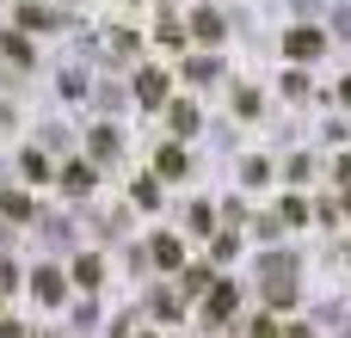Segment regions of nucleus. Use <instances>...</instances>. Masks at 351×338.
I'll return each instance as SVG.
<instances>
[{
	"label": "nucleus",
	"instance_id": "obj_1",
	"mask_svg": "<svg viewBox=\"0 0 351 338\" xmlns=\"http://www.w3.org/2000/svg\"><path fill=\"white\" fill-rule=\"evenodd\" d=\"M284 49H290V55H296V62H315V55H321V49H327V37H321V31H315V25H296V31H290V37H284Z\"/></svg>",
	"mask_w": 351,
	"mask_h": 338
},
{
	"label": "nucleus",
	"instance_id": "obj_2",
	"mask_svg": "<svg viewBox=\"0 0 351 338\" xmlns=\"http://www.w3.org/2000/svg\"><path fill=\"white\" fill-rule=\"evenodd\" d=\"M222 31H228V25H222L216 6H197V12H191V37H197V43H222Z\"/></svg>",
	"mask_w": 351,
	"mask_h": 338
},
{
	"label": "nucleus",
	"instance_id": "obj_3",
	"mask_svg": "<svg viewBox=\"0 0 351 338\" xmlns=\"http://www.w3.org/2000/svg\"><path fill=\"white\" fill-rule=\"evenodd\" d=\"M136 99H142V105H167V74H160V68H142V74H136Z\"/></svg>",
	"mask_w": 351,
	"mask_h": 338
},
{
	"label": "nucleus",
	"instance_id": "obj_4",
	"mask_svg": "<svg viewBox=\"0 0 351 338\" xmlns=\"http://www.w3.org/2000/svg\"><path fill=\"white\" fill-rule=\"evenodd\" d=\"M167 123H173V135H191L197 129V105L191 99H167Z\"/></svg>",
	"mask_w": 351,
	"mask_h": 338
},
{
	"label": "nucleus",
	"instance_id": "obj_5",
	"mask_svg": "<svg viewBox=\"0 0 351 338\" xmlns=\"http://www.w3.org/2000/svg\"><path fill=\"white\" fill-rule=\"evenodd\" d=\"M93 179H99V172H93L86 160H68V166H62V191H74V197H80V191H93Z\"/></svg>",
	"mask_w": 351,
	"mask_h": 338
},
{
	"label": "nucleus",
	"instance_id": "obj_6",
	"mask_svg": "<svg viewBox=\"0 0 351 338\" xmlns=\"http://www.w3.org/2000/svg\"><path fill=\"white\" fill-rule=\"evenodd\" d=\"M117 148H123V142H117V129H111V123H99V129H93V160H117Z\"/></svg>",
	"mask_w": 351,
	"mask_h": 338
},
{
	"label": "nucleus",
	"instance_id": "obj_7",
	"mask_svg": "<svg viewBox=\"0 0 351 338\" xmlns=\"http://www.w3.org/2000/svg\"><path fill=\"white\" fill-rule=\"evenodd\" d=\"M19 25H37V31H56V25H62V12H49V6H19Z\"/></svg>",
	"mask_w": 351,
	"mask_h": 338
},
{
	"label": "nucleus",
	"instance_id": "obj_8",
	"mask_svg": "<svg viewBox=\"0 0 351 338\" xmlns=\"http://www.w3.org/2000/svg\"><path fill=\"white\" fill-rule=\"evenodd\" d=\"M185 74H191L197 86H210V80L222 74V62H216V55H191V62H185Z\"/></svg>",
	"mask_w": 351,
	"mask_h": 338
},
{
	"label": "nucleus",
	"instance_id": "obj_9",
	"mask_svg": "<svg viewBox=\"0 0 351 338\" xmlns=\"http://www.w3.org/2000/svg\"><path fill=\"white\" fill-rule=\"evenodd\" d=\"M154 172H160V179H179V172H185V154H179V148L167 142V148L154 154Z\"/></svg>",
	"mask_w": 351,
	"mask_h": 338
},
{
	"label": "nucleus",
	"instance_id": "obj_10",
	"mask_svg": "<svg viewBox=\"0 0 351 338\" xmlns=\"http://www.w3.org/2000/svg\"><path fill=\"white\" fill-rule=\"evenodd\" d=\"M0 216H6V222H31V197H25V191H6V197H0Z\"/></svg>",
	"mask_w": 351,
	"mask_h": 338
},
{
	"label": "nucleus",
	"instance_id": "obj_11",
	"mask_svg": "<svg viewBox=\"0 0 351 338\" xmlns=\"http://www.w3.org/2000/svg\"><path fill=\"white\" fill-rule=\"evenodd\" d=\"M31 289H37V302H49V308H56V302H62V271H37V283H31Z\"/></svg>",
	"mask_w": 351,
	"mask_h": 338
},
{
	"label": "nucleus",
	"instance_id": "obj_12",
	"mask_svg": "<svg viewBox=\"0 0 351 338\" xmlns=\"http://www.w3.org/2000/svg\"><path fill=\"white\" fill-rule=\"evenodd\" d=\"M265 302H271V308H290V302H296V283H290V277H265Z\"/></svg>",
	"mask_w": 351,
	"mask_h": 338
},
{
	"label": "nucleus",
	"instance_id": "obj_13",
	"mask_svg": "<svg viewBox=\"0 0 351 338\" xmlns=\"http://www.w3.org/2000/svg\"><path fill=\"white\" fill-rule=\"evenodd\" d=\"M278 222L302 228V222H308V203H302V197H284V203H278Z\"/></svg>",
	"mask_w": 351,
	"mask_h": 338
},
{
	"label": "nucleus",
	"instance_id": "obj_14",
	"mask_svg": "<svg viewBox=\"0 0 351 338\" xmlns=\"http://www.w3.org/2000/svg\"><path fill=\"white\" fill-rule=\"evenodd\" d=\"M154 259H160L167 271H179V240H173V234H160V240H154Z\"/></svg>",
	"mask_w": 351,
	"mask_h": 338
},
{
	"label": "nucleus",
	"instance_id": "obj_15",
	"mask_svg": "<svg viewBox=\"0 0 351 338\" xmlns=\"http://www.w3.org/2000/svg\"><path fill=\"white\" fill-rule=\"evenodd\" d=\"M0 49H6V55H12V62H31V43H25V37H19V31H6V37H0Z\"/></svg>",
	"mask_w": 351,
	"mask_h": 338
},
{
	"label": "nucleus",
	"instance_id": "obj_16",
	"mask_svg": "<svg viewBox=\"0 0 351 338\" xmlns=\"http://www.w3.org/2000/svg\"><path fill=\"white\" fill-rule=\"evenodd\" d=\"M241 179H247V185H271V166H265V160H259V154H253V160H247V166H241Z\"/></svg>",
	"mask_w": 351,
	"mask_h": 338
},
{
	"label": "nucleus",
	"instance_id": "obj_17",
	"mask_svg": "<svg viewBox=\"0 0 351 338\" xmlns=\"http://www.w3.org/2000/svg\"><path fill=\"white\" fill-rule=\"evenodd\" d=\"M228 308H234V283H222V289H210V314H216V320H222V314H228Z\"/></svg>",
	"mask_w": 351,
	"mask_h": 338
},
{
	"label": "nucleus",
	"instance_id": "obj_18",
	"mask_svg": "<svg viewBox=\"0 0 351 338\" xmlns=\"http://www.w3.org/2000/svg\"><path fill=\"white\" fill-rule=\"evenodd\" d=\"M154 37H160V43H167V49H185V31H179V25H173V18H160V31H154Z\"/></svg>",
	"mask_w": 351,
	"mask_h": 338
},
{
	"label": "nucleus",
	"instance_id": "obj_19",
	"mask_svg": "<svg viewBox=\"0 0 351 338\" xmlns=\"http://www.w3.org/2000/svg\"><path fill=\"white\" fill-rule=\"evenodd\" d=\"M74 283L93 289V283H99V259H80V265H74Z\"/></svg>",
	"mask_w": 351,
	"mask_h": 338
},
{
	"label": "nucleus",
	"instance_id": "obj_20",
	"mask_svg": "<svg viewBox=\"0 0 351 338\" xmlns=\"http://www.w3.org/2000/svg\"><path fill=\"white\" fill-rule=\"evenodd\" d=\"M234 111H241V117H253V111H259V92H253V86H241V92H234Z\"/></svg>",
	"mask_w": 351,
	"mask_h": 338
},
{
	"label": "nucleus",
	"instance_id": "obj_21",
	"mask_svg": "<svg viewBox=\"0 0 351 338\" xmlns=\"http://www.w3.org/2000/svg\"><path fill=\"white\" fill-rule=\"evenodd\" d=\"M136 203H142V209H154V203H160V185H154V179H142V185H136Z\"/></svg>",
	"mask_w": 351,
	"mask_h": 338
},
{
	"label": "nucleus",
	"instance_id": "obj_22",
	"mask_svg": "<svg viewBox=\"0 0 351 338\" xmlns=\"http://www.w3.org/2000/svg\"><path fill=\"white\" fill-rule=\"evenodd\" d=\"M111 49L117 55H136V31H111Z\"/></svg>",
	"mask_w": 351,
	"mask_h": 338
},
{
	"label": "nucleus",
	"instance_id": "obj_23",
	"mask_svg": "<svg viewBox=\"0 0 351 338\" xmlns=\"http://www.w3.org/2000/svg\"><path fill=\"white\" fill-rule=\"evenodd\" d=\"M62 92H68V99H80V92H86V74H74V68H68V74H62Z\"/></svg>",
	"mask_w": 351,
	"mask_h": 338
},
{
	"label": "nucleus",
	"instance_id": "obj_24",
	"mask_svg": "<svg viewBox=\"0 0 351 338\" xmlns=\"http://www.w3.org/2000/svg\"><path fill=\"white\" fill-rule=\"evenodd\" d=\"M284 92H290V99H302V92H308V74H296V68H290V74H284Z\"/></svg>",
	"mask_w": 351,
	"mask_h": 338
},
{
	"label": "nucleus",
	"instance_id": "obj_25",
	"mask_svg": "<svg viewBox=\"0 0 351 338\" xmlns=\"http://www.w3.org/2000/svg\"><path fill=\"white\" fill-rule=\"evenodd\" d=\"M43 172H49V160H43V154L31 148V154H25V179H43Z\"/></svg>",
	"mask_w": 351,
	"mask_h": 338
},
{
	"label": "nucleus",
	"instance_id": "obj_26",
	"mask_svg": "<svg viewBox=\"0 0 351 338\" xmlns=\"http://www.w3.org/2000/svg\"><path fill=\"white\" fill-rule=\"evenodd\" d=\"M0 338H25V326L19 320H0Z\"/></svg>",
	"mask_w": 351,
	"mask_h": 338
},
{
	"label": "nucleus",
	"instance_id": "obj_27",
	"mask_svg": "<svg viewBox=\"0 0 351 338\" xmlns=\"http://www.w3.org/2000/svg\"><path fill=\"white\" fill-rule=\"evenodd\" d=\"M253 338H284V326H271V320H265V326H259Z\"/></svg>",
	"mask_w": 351,
	"mask_h": 338
},
{
	"label": "nucleus",
	"instance_id": "obj_28",
	"mask_svg": "<svg viewBox=\"0 0 351 338\" xmlns=\"http://www.w3.org/2000/svg\"><path fill=\"white\" fill-rule=\"evenodd\" d=\"M290 338H315V333H308V326H290Z\"/></svg>",
	"mask_w": 351,
	"mask_h": 338
},
{
	"label": "nucleus",
	"instance_id": "obj_29",
	"mask_svg": "<svg viewBox=\"0 0 351 338\" xmlns=\"http://www.w3.org/2000/svg\"><path fill=\"white\" fill-rule=\"evenodd\" d=\"M339 99H346V105H351V80H346V86H339Z\"/></svg>",
	"mask_w": 351,
	"mask_h": 338
},
{
	"label": "nucleus",
	"instance_id": "obj_30",
	"mask_svg": "<svg viewBox=\"0 0 351 338\" xmlns=\"http://www.w3.org/2000/svg\"><path fill=\"white\" fill-rule=\"evenodd\" d=\"M346 209H351V191H346Z\"/></svg>",
	"mask_w": 351,
	"mask_h": 338
}]
</instances>
